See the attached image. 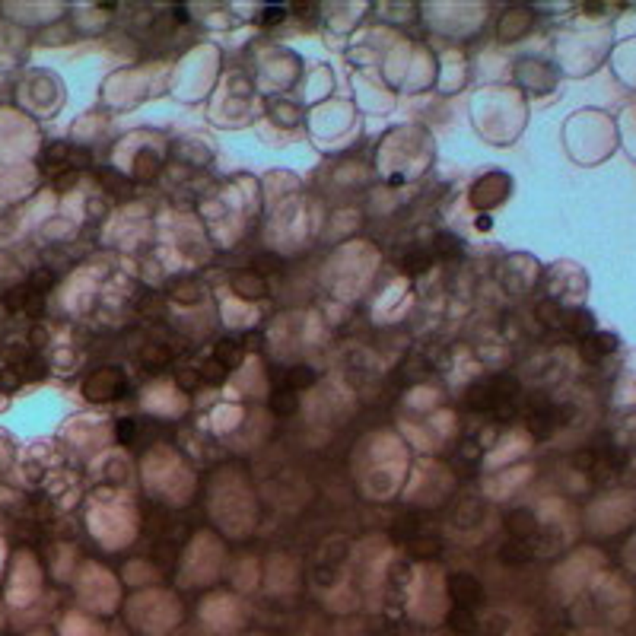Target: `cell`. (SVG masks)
Instances as JSON below:
<instances>
[{"label": "cell", "instance_id": "52a82bcc", "mask_svg": "<svg viewBox=\"0 0 636 636\" xmlns=\"http://www.w3.org/2000/svg\"><path fill=\"white\" fill-rule=\"evenodd\" d=\"M169 293L178 302H197V299H201V286H197L194 280H175Z\"/></svg>", "mask_w": 636, "mask_h": 636}, {"label": "cell", "instance_id": "8992f818", "mask_svg": "<svg viewBox=\"0 0 636 636\" xmlns=\"http://www.w3.org/2000/svg\"><path fill=\"white\" fill-rule=\"evenodd\" d=\"M464 401H468V407H474V411H493L496 407V394H493V388H490V382L471 385Z\"/></svg>", "mask_w": 636, "mask_h": 636}, {"label": "cell", "instance_id": "5bb4252c", "mask_svg": "<svg viewBox=\"0 0 636 636\" xmlns=\"http://www.w3.org/2000/svg\"><path fill=\"white\" fill-rule=\"evenodd\" d=\"M449 623L458 630V633H471L474 630V611L471 608H455L449 617Z\"/></svg>", "mask_w": 636, "mask_h": 636}, {"label": "cell", "instance_id": "9c48e42d", "mask_svg": "<svg viewBox=\"0 0 636 636\" xmlns=\"http://www.w3.org/2000/svg\"><path fill=\"white\" fill-rule=\"evenodd\" d=\"M296 407H299V398H296V391H277L271 398V411L273 413H296Z\"/></svg>", "mask_w": 636, "mask_h": 636}, {"label": "cell", "instance_id": "9a60e30c", "mask_svg": "<svg viewBox=\"0 0 636 636\" xmlns=\"http://www.w3.org/2000/svg\"><path fill=\"white\" fill-rule=\"evenodd\" d=\"M51 283H54V273H51V271H35V273L29 277V283H25V286H29L32 293H38V296H42V293L48 290Z\"/></svg>", "mask_w": 636, "mask_h": 636}, {"label": "cell", "instance_id": "277c9868", "mask_svg": "<svg viewBox=\"0 0 636 636\" xmlns=\"http://www.w3.org/2000/svg\"><path fill=\"white\" fill-rule=\"evenodd\" d=\"M118 385H121V372H99L86 382V398L105 401L112 394H118Z\"/></svg>", "mask_w": 636, "mask_h": 636}, {"label": "cell", "instance_id": "7c38bea8", "mask_svg": "<svg viewBox=\"0 0 636 636\" xmlns=\"http://www.w3.org/2000/svg\"><path fill=\"white\" fill-rule=\"evenodd\" d=\"M401 267H404V273H423L426 267H430V254L426 252H411V254H404L401 258Z\"/></svg>", "mask_w": 636, "mask_h": 636}, {"label": "cell", "instance_id": "2e32d148", "mask_svg": "<svg viewBox=\"0 0 636 636\" xmlns=\"http://www.w3.org/2000/svg\"><path fill=\"white\" fill-rule=\"evenodd\" d=\"M436 252L442 254V258H449V254H458V252H461V245H458L455 235H445V232H442V235L436 239Z\"/></svg>", "mask_w": 636, "mask_h": 636}, {"label": "cell", "instance_id": "484cf974", "mask_svg": "<svg viewBox=\"0 0 636 636\" xmlns=\"http://www.w3.org/2000/svg\"><path fill=\"white\" fill-rule=\"evenodd\" d=\"M32 347H42V341H45V331L42 328H32Z\"/></svg>", "mask_w": 636, "mask_h": 636}, {"label": "cell", "instance_id": "d4e9b609", "mask_svg": "<svg viewBox=\"0 0 636 636\" xmlns=\"http://www.w3.org/2000/svg\"><path fill=\"white\" fill-rule=\"evenodd\" d=\"M143 360H146V363H153V366H159V363L169 360V353H165V350H146Z\"/></svg>", "mask_w": 636, "mask_h": 636}, {"label": "cell", "instance_id": "44dd1931", "mask_svg": "<svg viewBox=\"0 0 636 636\" xmlns=\"http://www.w3.org/2000/svg\"><path fill=\"white\" fill-rule=\"evenodd\" d=\"M280 19H283V6H271V10H264L261 23H264V25H277Z\"/></svg>", "mask_w": 636, "mask_h": 636}, {"label": "cell", "instance_id": "ac0fdd59", "mask_svg": "<svg viewBox=\"0 0 636 636\" xmlns=\"http://www.w3.org/2000/svg\"><path fill=\"white\" fill-rule=\"evenodd\" d=\"M500 557L506 560V563H522V560H528V557H531V550H525V547H522V544H512V547H506V550H502Z\"/></svg>", "mask_w": 636, "mask_h": 636}, {"label": "cell", "instance_id": "4fadbf2b", "mask_svg": "<svg viewBox=\"0 0 636 636\" xmlns=\"http://www.w3.org/2000/svg\"><path fill=\"white\" fill-rule=\"evenodd\" d=\"M232 283H235V290H239L242 296H248V299H254V296H261V293H264V280L252 277V273H248V277H235Z\"/></svg>", "mask_w": 636, "mask_h": 636}, {"label": "cell", "instance_id": "d6986e66", "mask_svg": "<svg viewBox=\"0 0 636 636\" xmlns=\"http://www.w3.org/2000/svg\"><path fill=\"white\" fill-rule=\"evenodd\" d=\"M19 382H23V379H19V372H16V366H13V363L0 369V388H16Z\"/></svg>", "mask_w": 636, "mask_h": 636}, {"label": "cell", "instance_id": "5b68a950", "mask_svg": "<svg viewBox=\"0 0 636 636\" xmlns=\"http://www.w3.org/2000/svg\"><path fill=\"white\" fill-rule=\"evenodd\" d=\"M563 324L572 331L576 337H589V334H595V318H591V312H585V309H572V312H566V318H563Z\"/></svg>", "mask_w": 636, "mask_h": 636}, {"label": "cell", "instance_id": "3957f363", "mask_svg": "<svg viewBox=\"0 0 636 636\" xmlns=\"http://www.w3.org/2000/svg\"><path fill=\"white\" fill-rule=\"evenodd\" d=\"M617 350V334H608V331H595L582 341V356L585 360H601V356L614 353Z\"/></svg>", "mask_w": 636, "mask_h": 636}, {"label": "cell", "instance_id": "8fae6325", "mask_svg": "<svg viewBox=\"0 0 636 636\" xmlns=\"http://www.w3.org/2000/svg\"><path fill=\"white\" fill-rule=\"evenodd\" d=\"M197 375H201L204 382H213V385H216V382H223V379H226V366H223L220 360H213V356H210V360H204V363H201Z\"/></svg>", "mask_w": 636, "mask_h": 636}, {"label": "cell", "instance_id": "6da1fadb", "mask_svg": "<svg viewBox=\"0 0 636 636\" xmlns=\"http://www.w3.org/2000/svg\"><path fill=\"white\" fill-rule=\"evenodd\" d=\"M449 595L455 598V608H471V611H474V604L483 598V589H481V582H477L474 576H468V572H455V576H449Z\"/></svg>", "mask_w": 636, "mask_h": 636}, {"label": "cell", "instance_id": "e0dca14e", "mask_svg": "<svg viewBox=\"0 0 636 636\" xmlns=\"http://www.w3.org/2000/svg\"><path fill=\"white\" fill-rule=\"evenodd\" d=\"M538 318L544 324H560L563 318H560V309H557V302H541L538 305Z\"/></svg>", "mask_w": 636, "mask_h": 636}, {"label": "cell", "instance_id": "30bf717a", "mask_svg": "<svg viewBox=\"0 0 636 636\" xmlns=\"http://www.w3.org/2000/svg\"><path fill=\"white\" fill-rule=\"evenodd\" d=\"M315 382V372H312L309 366H293L290 372H286V385H290V391H299V388L312 385Z\"/></svg>", "mask_w": 636, "mask_h": 636}, {"label": "cell", "instance_id": "cb8c5ba5", "mask_svg": "<svg viewBox=\"0 0 636 636\" xmlns=\"http://www.w3.org/2000/svg\"><path fill=\"white\" fill-rule=\"evenodd\" d=\"M131 436H134V420H121V423H118V439H121V442H131Z\"/></svg>", "mask_w": 636, "mask_h": 636}, {"label": "cell", "instance_id": "ba28073f", "mask_svg": "<svg viewBox=\"0 0 636 636\" xmlns=\"http://www.w3.org/2000/svg\"><path fill=\"white\" fill-rule=\"evenodd\" d=\"M213 360H220L226 369H229V366H235V363H239V343H235L232 337H223V341L216 343Z\"/></svg>", "mask_w": 636, "mask_h": 636}, {"label": "cell", "instance_id": "7a4b0ae2", "mask_svg": "<svg viewBox=\"0 0 636 636\" xmlns=\"http://www.w3.org/2000/svg\"><path fill=\"white\" fill-rule=\"evenodd\" d=\"M506 531L512 534L515 541H525L538 531V519H534L531 509H512V512L506 515Z\"/></svg>", "mask_w": 636, "mask_h": 636}, {"label": "cell", "instance_id": "603a6c76", "mask_svg": "<svg viewBox=\"0 0 636 636\" xmlns=\"http://www.w3.org/2000/svg\"><path fill=\"white\" fill-rule=\"evenodd\" d=\"M197 382H201V375H197L194 369H191V372H178V385L182 388H194Z\"/></svg>", "mask_w": 636, "mask_h": 636}, {"label": "cell", "instance_id": "ffe728a7", "mask_svg": "<svg viewBox=\"0 0 636 636\" xmlns=\"http://www.w3.org/2000/svg\"><path fill=\"white\" fill-rule=\"evenodd\" d=\"M254 267H258L261 273H267V271H280V258H273V254H258V258H254Z\"/></svg>", "mask_w": 636, "mask_h": 636}, {"label": "cell", "instance_id": "7402d4cb", "mask_svg": "<svg viewBox=\"0 0 636 636\" xmlns=\"http://www.w3.org/2000/svg\"><path fill=\"white\" fill-rule=\"evenodd\" d=\"M572 464L582 468V471H589L591 464H595V455H591V452H579V455H572Z\"/></svg>", "mask_w": 636, "mask_h": 636}]
</instances>
